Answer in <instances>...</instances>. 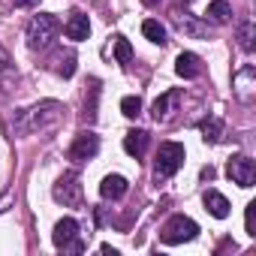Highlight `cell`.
Instances as JSON below:
<instances>
[{"mask_svg":"<svg viewBox=\"0 0 256 256\" xmlns=\"http://www.w3.org/2000/svg\"><path fill=\"white\" fill-rule=\"evenodd\" d=\"M66 108L58 102V100H42L24 112H18L12 118V126H16V133H36V130H48V126H54L60 120Z\"/></svg>","mask_w":256,"mask_h":256,"instance_id":"6da1fadb","label":"cell"},{"mask_svg":"<svg viewBox=\"0 0 256 256\" xmlns=\"http://www.w3.org/2000/svg\"><path fill=\"white\" fill-rule=\"evenodd\" d=\"M58 34H60V22H58L52 12H40V16H34L30 24H28V46H30L34 52H46V48L54 42Z\"/></svg>","mask_w":256,"mask_h":256,"instance_id":"7a4b0ae2","label":"cell"},{"mask_svg":"<svg viewBox=\"0 0 256 256\" xmlns=\"http://www.w3.org/2000/svg\"><path fill=\"white\" fill-rule=\"evenodd\" d=\"M184 157H187V151H184V145H181V142H163V145L157 148V160H154L157 181L172 178V175L184 166Z\"/></svg>","mask_w":256,"mask_h":256,"instance_id":"3957f363","label":"cell"},{"mask_svg":"<svg viewBox=\"0 0 256 256\" xmlns=\"http://www.w3.org/2000/svg\"><path fill=\"white\" fill-rule=\"evenodd\" d=\"M199 235V223L196 220H190V217H184V214H175V217H169L166 220V226L160 229V241L163 244H184V241H193Z\"/></svg>","mask_w":256,"mask_h":256,"instance_id":"277c9868","label":"cell"},{"mask_svg":"<svg viewBox=\"0 0 256 256\" xmlns=\"http://www.w3.org/2000/svg\"><path fill=\"white\" fill-rule=\"evenodd\" d=\"M52 241L58 250H70V253H82L84 250V241L78 238V223L72 217H64L54 223V232H52Z\"/></svg>","mask_w":256,"mask_h":256,"instance_id":"5b68a950","label":"cell"},{"mask_svg":"<svg viewBox=\"0 0 256 256\" xmlns=\"http://www.w3.org/2000/svg\"><path fill=\"white\" fill-rule=\"evenodd\" d=\"M52 196L58 202H64L66 208H78L82 205V184H78V175L76 172H66L58 178V184L52 187Z\"/></svg>","mask_w":256,"mask_h":256,"instance_id":"8992f818","label":"cell"},{"mask_svg":"<svg viewBox=\"0 0 256 256\" xmlns=\"http://www.w3.org/2000/svg\"><path fill=\"white\" fill-rule=\"evenodd\" d=\"M226 175H229L232 184H238V187L247 190V187H253V181H256V166H253L250 157L235 154V157H229V163H226Z\"/></svg>","mask_w":256,"mask_h":256,"instance_id":"52a82bcc","label":"cell"},{"mask_svg":"<svg viewBox=\"0 0 256 256\" xmlns=\"http://www.w3.org/2000/svg\"><path fill=\"white\" fill-rule=\"evenodd\" d=\"M96 151H100V136L90 133V130H84V133H78L76 142L70 145V160H72V163H84V160H94Z\"/></svg>","mask_w":256,"mask_h":256,"instance_id":"ba28073f","label":"cell"},{"mask_svg":"<svg viewBox=\"0 0 256 256\" xmlns=\"http://www.w3.org/2000/svg\"><path fill=\"white\" fill-rule=\"evenodd\" d=\"M172 22H175V28H178L184 36H190V40H208V24L196 22L190 12H181V10H175Z\"/></svg>","mask_w":256,"mask_h":256,"instance_id":"9c48e42d","label":"cell"},{"mask_svg":"<svg viewBox=\"0 0 256 256\" xmlns=\"http://www.w3.org/2000/svg\"><path fill=\"white\" fill-rule=\"evenodd\" d=\"M126 190H130V181H126L124 175H106L102 178V184H100V196L108 202H118L120 196H126Z\"/></svg>","mask_w":256,"mask_h":256,"instance_id":"30bf717a","label":"cell"},{"mask_svg":"<svg viewBox=\"0 0 256 256\" xmlns=\"http://www.w3.org/2000/svg\"><path fill=\"white\" fill-rule=\"evenodd\" d=\"M64 34H66V40H72V42L88 40V36H90V22H88V16H84V12H72V16L66 18V24H64Z\"/></svg>","mask_w":256,"mask_h":256,"instance_id":"8fae6325","label":"cell"},{"mask_svg":"<svg viewBox=\"0 0 256 256\" xmlns=\"http://www.w3.org/2000/svg\"><path fill=\"white\" fill-rule=\"evenodd\" d=\"M175 72L181 76V78H199L202 76V58L199 54H193V52H181L178 54V60H175Z\"/></svg>","mask_w":256,"mask_h":256,"instance_id":"7c38bea8","label":"cell"},{"mask_svg":"<svg viewBox=\"0 0 256 256\" xmlns=\"http://www.w3.org/2000/svg\"><path fill=\"white\" fill-rule=\"evenodd\" d=\"M205 22H208V24H217V28L229 24V22H232V6H229V0H211V4L205 6Z\"/></svg>","mask_w":256,"mask_h":256,"instance_id":"4fadbf2b","label":"cell"},{"mask_svg":"<svg viewBox=\"0 0 256 256\" xmlns=\"http://www.w3.org/2000/svg\"><path fill=\"white\" fill-rule=\"evenodd\" d=\"M148 142H151V136L145 133V130H130L124 136V151L130 154V157H145V151H148Z\"/></svg>","mask_w":256,"mask_h":256,"instance_id":"5bb4252c","label":"cell"},{"mask_svg":"<svg viewBox=\"0 0 256 256\" xmlns=\"http://www.w3.org/2000/svg\"><path fill=\"white\" fill-rule=\"evenodd\" d=\"M202 202H205V208H208V214L211 217H217V220H223V217H229V199L223 196V193H217V190H205L202 193Z\"/></svg>","mask_w":256,"mask_h":256,"instance_id":"9a60e30c","label":"cell"},{"mask_svg":"<svg viewBox=\"0 0 256 256\" xmlns=\"http://www.w3.org/2000/svg\"><path fill=\"white\" fill-rule=\"evenodd\" d=\"M199 133H202V139H205L208 145H217V142L223 139V120L214 118V114L202 118V120H199Z\"/></svg>","mask_w":256,"mask_h":256,"instance_id":"2e32d148","label":"cell"},{"mask_svg":"<svg viewBox=\"0 0 256 256\" xmlns=\"http://www.w3.org/2000/svg\"><path fill=\"white\" fill-rule=\"evenodd\" d=\"M181 100V94L178 90H166L163 96H157L154 100V106H151V114H154V120H166L169 114H172V106Z\"/></svg>","mask_w":256,"mask_h":256,"instance_id":"e0dca14e","label":"cell"},{"mask_svg":"<svg viewBox=\"0 0 256 256\" xmlns=\"http://www.w3.org/2000/svg\"><path fill=\"white\" fill-rule=\"evenodd\" d=\"M96 106H100V82L90 78V88H88V96H84V120L88 124L96 120Z\"/></svg>","mask_w":256,"mask_h":256,"instance_id":"ac0fdd59","label":"cell"},{"mask_svg":"<svg viewBox=\"0 0 256 256\" xmlns=\"http://www.w3.org/2000/svg\"><path fill=\"white\" fill-rule=\"evenodd\" d=\"M142 34H145V40H151L154 46H166V28H163L157 18L142 22Z\"/></svg>","mask_w":256,"mask_h":256,"instance_id":"d6986e66","label":"cell"},{"mask_svg":"<svg viewBox=\"0 0 256 256\" xmlns=\"http://www.w3.org/2000/svg\"><path fill=\"white\" fill-rule=\"evenodd\" d=\"M238 46H241V52H253V22L250 18H244L241 24H238Z\"/></svg>","mask_w":256,"mask_h":256,"instance_id":"ffe728a7","label":"cell"},{"mask_svg":"<svg viewBox=\"0 0 256 256\" xmlns=\"http://www.w3.org/2000/svg\"><path fill=\"white\" fill-rule=\"evenodd\" d=\"M114 60H118V64H124V66L133 60V46H130V40L114 36Z\"/></svg>","mask_w":256,"mask_h":256,"instance_id":"44dd1931","label":"cell"},{"mask_svg":"<svg viewBox=\"0 0 256 256\" xmlns=\"http://www.w3.org/2000/svg\"><path fill=\"white\" fill-rule=\"evenodd\" d=\"M250 78H253V66H244L235 76V88H238V96L241 100H250Z\"/></svg>","mask_w":256,"mask_h":256,"instance_id":"7402d4cb","label":"cell"},{"mask_svg":"<svg viewBox=\"0 0 256 256\" xmlns=\"http://www.w3.org/2000/svg\"><path fill=\"white\" fill-rule=\"evenodd\" d=\"M120 112L126 118H139L142 114V96H124L120 100Z\"/></svg>","mask_w":256,"mask_h":256,"instance_id":"603a6c76","label":"cell"},{"mask_svg":"<svg viewBox=\"0 0 256 256\" xmlns=\"http://www.w3.org/2000/svg\"><path fill=\"white\" fill-rule=\"evenodd\" d=\"M54 70H58V76L70 78V76L76 72V54H72V52H66V54H64V58L58 60V66H54Z\"/></svg>","mask_w":256,"mask_h":256,"instance_id":"cb8c5ba5","label":"cell"},{"mask_svg":"<svg viewBox=\"0 0 256 256\" xmlns=\"http://www.w3.org/2000/svg\"><path fill=\"white\" fill-rule=\"evenodd\" d=\"M253 220H256V202H250V205H247V211H244V226H247V235H256Z\"/></svg>","mask_w":256,"mask_h":256,"instance_id":"d4e9b609","label":"cell"},{"mask_svg":"<svg viewBox=\"0 0 256 256\" xmlns=\"http://www.w3.org/2000/svg\"><path fill=\"white\" fill-rule=\"evenodd\" d=\"M16 6L18 10H34V6H40V0H16Z\"/></svg>","mask_w":256,"mask_h":256,"instance_id":"484cf974","label":"cell"},{"mask_svg":"<svg viewBox=\"0 0 256 256\" xmlns=\"http://www.w3.org/2000/svg\"><path fill=\"white\" fill-rule=\"evenodd\" d=\"M214 175H217V172H214V169H211V166H205V169H202V181H211V178H214Z\"/></svg>","mask_w":256,"mask_h":256,"instance_id":"4316f807","label":"cell"},{"mask_svg":"<svg viewBox=\"0 0 256 256\" xmlns=\"http://www.w3.org/2000/svg\"><path fill=\"white\" fill-rule=\"evenodd\" d=\"M100 253H106V256H118V250H114L112 244H102V247H100Z\"/></svg>","mask_w":256,"mask_h":256,"instance_id":"83f0119b","label":"cell"},{"mask_svg":"<svg viewBox=\"0 0 256 256\" xmlns=\"http://www.w3.org/2000/svg\"><path fill=\"white\" fill-rule=\"evenodd\" d=\"M142 4H145V6H157V4H160V0H142Z\"/></svg>","mask_w":256,"mask_h":256,"instance_id":"f1b7e54d","label":"cell"}]
</instances>
